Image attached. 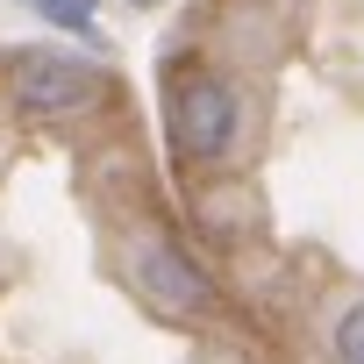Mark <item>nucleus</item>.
Listing matches in <instances>:
<instances>
[{
  "instance_id": "f257e3e1",
  "label": "nucleus",
  "mask_w": 364,
  "mask_h": 364,
  "mask_svg": "<svg viewBox=\"0 0 364 364\" xmlns=\"http://www.w3.org/2000/svg\"><path fill=\"white\" fill-rule=\"evenodd\" d=\"M164 129L186 164H222L243 136V100L215 65H178L164 79Z\"/></svg>"
},
{
  "instance_id": "f03ea898",
  "label": "nucleus",
  "mask_w": 364,
  "mask_h": 364,
  "mask_svg": "<svg viewBox=\"0 0 364 364\" xmlns=\"http://www.w3.org/2000/svg\"><path fill=\"white\" fill-rule=\"evenodd\" d=\"M129 286L164 307V314H208L215 307V272L164 229H136L129 236Z\"/></svg>"
},
{
  "instance_id": "7ed1b4c3",
  "label": "nucleus",
  "mask_w": 364,
  "mask_h": 364,
  "mask_svg": "<svg viewBox=\"0 0 364 364\" xmlns=\"http://www.w3.org/2000/svg\"><path fill=\"white\" fill-rule=\"evenodd\" d=\"M107 100V72L72 58V50H29L15 65V107L29 122H65V114H86Z\"/></svg>"
},
{
  "instance_id": "20e7f679",
  "label": "nucleus",
  "mask_w": 364,
  "mask_h": 364,
  "mask_svg": "<svg viewBox=\"0 0 364 364\" xmlns=\"http://www.w3.org/2000/svg\"><path fill=\"white\" fill-rule=\"evenodd\" d=\"M328 357H336V364H364V300H350V307L328 321Z\"/></svg>"
},
{
  "instance_id": "39448f33",
  "label": "nucleus",
  "mask_w": 364,
  "mask_h": 364,
  "mask_svg": "<svg viewBox=\"0 0 364 364\" xmlns=\"http://www.w3.org/2000/svg\"><path fill=\"white\" fill-rule=\"evenodd\" d=\"M29 8L43 15V22H58V29H72V36H86V43H100V8H93V0H29Z\"/></svg>"
},
{
  "instance_id": "423d86ee",
  "label": "nucleus",
  "mask_w": 364,
  "mask_h": 364,
  "mask_svg": "<svg viewBox=\"0 0 364 364\" xmlns=\"http://www.w3.org/2000/svg\"><path fill=\"white\" fill-rule=\"evenodd\" d=\"M129 8H157V0H129Z\"/></svg>"
}]
</instances>
